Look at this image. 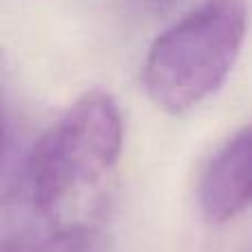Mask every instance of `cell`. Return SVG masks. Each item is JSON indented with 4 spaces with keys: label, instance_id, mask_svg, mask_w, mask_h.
<instances>
[{
    "label": "cell",
    "instance_id": "cell-3",
    "mask_svg": "<svg viewBox=\"0 0 252 252\" xmlns=\"http://www.w3.org/2000/svg\"><path fill=\"white\" fill-rule=\"evenodd\" d=\"M250 128H241L213 155L201 177L199 199L215 221H230L250 206Z\"/></svg>",
    "mask_w": 252,
    "mask_h": 252
},
{
    "label": "cell",
    "instance_id": "cell-4",
    "mask_svg": "<svg viewBox=\"0 0 252 252\" xmlns=\"http://www.w3.org/2000/svg\"><path fill=\"white\" fill-rule=\"evenodd\" d=\"M139 4L153 16H161V13L170 11L177 4V0H139Z\"/></svg>",
    "mask_w": 252,
    "mask_h": 252
},
{
    "label": "cell",
    "instance_id": "cell-5",
    "mask_svg": "<svg viewBox=\"0 0 252 252\" xmlns=\"http://www.w3.org/2000/svg\"><path fill=\"white\" fill-rule=\"evenodd\" d=\"M4 139H7V124H4V113H2V106H0V159H2V153H4Z\"/></svg>",
    "mask_w": 252,
    "mask_h": 252
},
{
    "label": "cell",
    "instance_id": "cell-2",
    "mask_svg": "<svg viewBox=\"0 0 252 252\" xmlns=\"http://www.w3.org/2000/svg\"><path fill=\"white\" fill-rule=\"evenodd\" d=\"M248 31L246 0H204L151 44L142 87L173 115L199 106L228 80Z\"/></svg>",
    "mask_w": 252,
    "mask_h": 252
},
{
    "label": "cell",
    "instance_id": "cell-1",
    "mask_svg": "<svg viewBox=\"0 0 252 252\" xmlns=\"http://www.w3.org/2000/svg\"><path fill=\"white\" fill-rule=\"evenodd\" d=\"M122 144L109 93L73 102L0 195V252H97Z\"/></svg>",
    "mask_w": 252,
    "mask_h": 252
}]
</instances>
